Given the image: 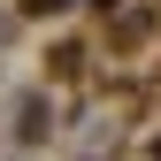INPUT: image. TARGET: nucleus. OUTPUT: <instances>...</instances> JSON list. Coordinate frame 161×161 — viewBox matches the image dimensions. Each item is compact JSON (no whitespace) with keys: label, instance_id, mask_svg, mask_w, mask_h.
I'll use <instances>...</instances> for the list:
<instances>
[{"label":"nucleus","instance_id":"obj_1","mask_svg":"<svg viewBox=\"0 0 161 161\" xmlns=\"http://www.w3.org/2000/svg\"><path fill=\"white\" fill-rule=\"evenodd\" d=\"M15 138H23V146H38V138H46V100H23V123H15Z\"/></svg>","mask_w":161,"mask_h":161}]
</instances>
